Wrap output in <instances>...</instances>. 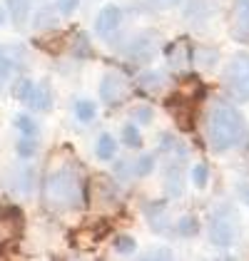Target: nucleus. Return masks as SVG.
I'll use <instances>...</instances> for the list:
<instances>
[{
  "mask_svg": "<svg viewBox=\"0 0 249 261\" xmlns=\"http://www.w3.org/2000/svg\"><path fill=\"white\" fill-rule=\"evenodd\" d=\"M42 204L53 212H72L85 204V179L75 164H58L42 179Z\"/></svg>",
  "mask_w": 249,
  "mask_h": 261,
  "instance_id": "nucleus-1",
  "label": "nucleus"
},
{
  "mask_svg": "<svg viewBox=\"0 0 249 261\" xmlns=\"http://www.w3.org/2000/svg\"><path fill=\"white\" fill-rule=\"evenodd\" d=\"M244 115L227 102H214L207 112V142L214 152H227L244 137Z\"/></svg>",
  "mask_w": 249,
  "mask_h": 261,
  "instance_id": "nucleus-2",
  "label": "nucleus"
},
{
  "mask_svg": "<svg viewBox=\"0 0 249 261\" xmlns=\"http://www.w3.org/2000/svg\"><path fill=\"white\" fill-rule=\"evenodd\" d=\"M225 87L237 102H249V53H234L225 65Z\"/></svg>",
  "mask_w": 249,
  "mask_h": 261,
  "instance_id": "nucleus-3",
  "label": "nucleus"
},
{
  "mask_svg": "<svg viewBox=\"0 0 249 261\" xmlns=\"http://www.w3.org/2000/svg\"><path fill=\"white\" fill-rule=\"evenodd\" d=\"M239 226V219H237V214L229 209V206H219V209H214L212 212V217H209V224H207V237L209 241L214 244V246H219V249H229L234 239H237V229Z\"/></svg>",
  "mask_w": 249,
  "mask_h": 261,
  "instance_id": "nucleus-4",
  "label": "nucleus"
},
{
  "mask_svg": "<svg viewBox=\"0 0 249 261\" xmlns=\"http://www.w3.org/2000/svg\"><path fill=\"white\" fill-rule=\"evenodd\" d=\"M25 214L18 204H0V249L13 246L22 239Z\"/></svg>",
  "mask_w": 249,
  "mask_h": 261,
  "instance_id": "nucleus-5",
  "label": "nucleus"
},
{
  "mask_svg": "<svg viewBox=\"0 0 249 261\" xmlns=\"http://www.w3.org/2000/svg\"><path fill=\"white\" fill-rule=\"evenodd\" d=\"M165 110L169 112V117L175 120V124L182 132H192L194 129V122H197V95L189 97L185 92H177V95L165 100Z\"/></svg>",
  "mask_w": 249,
  "mask_h": 261,
  "instance_id": "nucleus-6",
  "label": "nucleus"
},
{
  "mask_svg": "<svg viewBox=\"0 0 249 261\" xmlns=\"http://www.w3.org/2000/svg\"><path fill=\"white\" fill-rule=\"evenodd\" d=\"M229 35L239 45H249V0H234L232 3Z\"/></svg>",
  "mask_w": 249,
  "mask_h": 261,
  "instance_id": "nucleus-7",
  "label": "nucleus"
},
{
  "mask_svg": "<svg viewBox=\"0 0 249 261\" xmlns=\"http://www.w3.org/2000/svg\"><path fill=\"white\" fill-rule=\"evenodd\" d=\"M124 97H127V82L120 75H115V72H107L100 80V100L112 107V105L122 102Z\"/></svg>",
  "mask_w": 249,
  "mask_h": 261,
  "instance_id": "nucleus-8",
  "label": "nucleus"
},
{
  "mask_svg": "<svg viewBox=\"0 0 249 261\" xmlns=\"http://www.w3.org/2000/svg\"><path fill=\"white\" fill-rule=\"evenodd\" d=\"M120 22H122V10H120L117 5L107 3L105 8H100V13H97V18H95V30H97L100 38H110V35L120 28Z\"/></svg>",
  "mask_w": 249,
  "mask_h": 261,
  "instance_id": "nucleus-9",
  "label": "nucleus"
},
{
  "mask_svg": "<svg viewBox=\"0 0 249 261\" xmlns=\"http://www.w3.org/2000/svg\"><path fill=\"white\" fill-rule=\"evenodd\" d=\"M25 105L35 112H47L53 107V87L47 80H40V82H33V90L28 95Z\"/></svg>",
  "mask_w": 249,
  "mask_h": 261,
  "instance_id": "nucleus-10",
  "label": "nucleus"
},
{
  "mask_svg": "<svg viewBox=\"0 0 249 261\" xmlns=\"http://www.w3.org/2000/svg\"><path fill=\"white\" fill-rule=\"evenodd\" d=\"M5 8H8V15L15 28H25V22L30 18V10H33V3L30 0H5Z\"/></svg>",
  "mask_w": 249,
  "mask_h": 261,
  "instance_id": "nucleus-11",
  "label": "nucleus"
},
{
  "mask_svg": "<svg viewBox=\"0 0 249 261\" xmlns=\"http://www.w3.org/2000/svg\"><path fill=\"white\" fill-rule=\"evenodd\" d=\"M115 154H117V140H115L112 135L103 132V135L97 137V142H95V157L100 162H110Z\"/></svg>",
  "mask_w": 249,
  "mask_h": 261,
  "instance_id": "nucleus-12",
  "label": "nucleus"
},
{
  "mask_svg": "<svg viewBox=\"0 0 249 261\" xmlns=\"http://www.w3.org/2000/svg\"><path fill=\"white\" fill-rule=\"evenodd\" d=\"M15 67H18V58L13 55V50H0V85H5Z\"/></svg>",
  "mask_w": 249,
  "mask_h": 261,
  "instance_id": "nucleus-13",
  "label": "nucleus"
},
{
  "mask_svg": "<svg viewBox=\"0 0 249 261\" xmlns=\"http://www.w3.org/2000/svg\"><path fill=\"white\" fill-rule=\"evenodd\" d=\"M165 82H167V77L160 75V72H145V75H140V87L147 90V92H160L165 87Z\"/></svg>",
  "mask_w": 249,
  "mask_h": 261,
  "instance_id": "nucleus-14",
  "label": "nucleus"
},
{
  "mask_svg": "<svg viewBox=\"0 0 249 261\" xmlns=\"http://www.w3.org/2000/svg\"><path fill=\"white\" fill-rule=\"evenodd\" d=\"M120 140H122L124 147H132V149L142 147V135H140V127H137V124H132V122H130V124H124Z\"/></svg>",
  "mask_w": 249,
  "mask_h": 261,
  "instance_id": "nucleus-15",
  "label": "nucleus"
},
{
  "mask_svg": "<svg viewBox=\"0 0 249 261\" xmlns=\"http://www.w3.org/2000/svg\"><path fill=\"white\" fill-rule=\"evenodd\" d=\"M15 152H18V157H22V160L35 157V152H38V137L20 135V140H18V144H15Z\"/></svg>",
  "mask_w": 249,
  "mask_h": 261,
  "instance_id": "nucleus-16",
  "label": "nucleus"
},
{
  "mask_svg": "<svg viewBox=\"0 0 249 261\" xmlns=\"http://www.w3.org/2000/svg\"><path fill=\"white\" fill-rule=\"evenodd\" d=\"M13 124L18 127V132L20 135H28V137H38V122L33 120L30 115H15V120H13Z\"/></svg>",
  "mask_w": 249,
  "mask_h": 261,
  "instance_id": "nucleus-17",
  "label": "nucleus"
},
{
  "mask_svg": "<svg viewBox=\"0 0 249 261\" xmlns=\"http://www.w3.org/2000/svg\"><path fill=\"white\" fill-rule=\"evenodd\" d=\"M97 115V107L92 100H78L75 102V117L80 122H92Z\"/></svg>",
  "mask_w": 249,
  "mask_h": 261,
  "instance_id": "nucleus-18",
  "label": "nucleus"
},
{
  "mask_svg": "<svg viewBox=\"0 0 249 261\" xmlns=\"http://www.w3.org/2000/svg\"><path fill=\"white\" fill-rule=\"evenodd\" d=\"M200 231V219L197 217H192V214H187L182 219L177 221V234L180 237H194Z\"/></svg>",
  "mask_w": 249,
  "mask_h": 261,
  "instance_id": "nucleus-19",
  "label": "nucleus"
},
{
  "mask_svg": "<svg viewBox=\"0 0 249 261\" xmlns=\"http://www.w3.org/2000/svg\"><path fill=\"white\" fill-rule=\"evenodd\" d=\"M30 90H33V80H28V77H18V80L13 82V97L18 102H25L28 100V95H30Z\"/></svg>",
  "mask_w": 249,
  "mask_h": 261,
  "instance_id": "nucleus-20",
  "label": "nucleus"
},
{
  "mask_svg": "<svg viewBox=\"0 0 249 261\" xmlns=\"http://www.w3.org/2000/svg\"><path fill=\"white\" fill-rule=\"evenodd\" d=\"M152 169H155V154H142L140 160L135 162L132 174H135V177H147Z\"/></svg>",
  "mask_w": 249,
  "mask_h": 261,
  "instance_id": "nucleus-21",
  "label": "nucleus"
},
{
  "mask_svg": "<svg viewBox=\"0 0 249 261\" xmlns=\"http://www.w3.org/2000/svg\"><path fill=\"white\" fill-rule=\"evenodd\" d=\"M112 246H115L117 254H132L137 249V241H135V237H130V234H120V237H115Z\"/></svg>",
  "mask_w": 249,
  "mask_h": 261,
  "instance_id": "nucleus-22",
  "label": "nucleus"
},
{
  "mask_svg": "<svg viewBox=\"0 0 249 261\" xmlns=\"http://www.w3.org/2000/svg\"><path fill=\"white\" fill-rule=\"evenodd\" d=\"M192 181H194V187H200V189H205L209 184V167L207 164H194L192 167Z\"/></svg>",
  "mask_w": 249,
  "mask_h": 261,
  "instance_id": "nucleus-23",
  "label": "nucleus"
},
{
  "mask_svg": "<svg viewBox=\"0 0 249 261\" xmlns=\"http://www.w3.org/2000/svg\"><path fill=\"white\" fill-rule=\"evenodd\" d=\"M130 115H132V120L140 122V124H150V122H152V117H155V115H152V110H150V107H145V105L135 107Z\"/></svg>",
  "mask_w": 249,
  "mask_h": 261,
  "instance_id": "nucleus-24",
  "label": "nucleus"
},
{
  "mask_svg": "<svg viewBox=\"0 0 249 261\" xmlns=\"http://www.w3.org/2000/svg\"><path fill=\"white\" fill-rule=\"evenodd\" d=\"M75 45H72V47H78V50H75V55H83V58H90V55H92V53H90V42H87V35H85V33H75Z\"/></svg>",
  "mask_w": 249,
  "mask_h": 261,
  "instance_id": "nucleus-25",
  "label": "nucleus"
},
{
  "mask_svg": "<svg viewBox=\"0 0 249 261\" xmlns=\"http://www.w3.org/2000/svg\"><path fill=\"white\" fill-rule=\"evenodd\" d=\"M152 10H172V8H180L185 0H145Z\"/></svg>",
  "mask_w": 249,
  "mask_h": 261,
  "instance_id": "nucleus-26",
  "label": "nucleus"
},
{
  "mask_svg": "<svg viewBox=\"0 0 249 261\" xmlns=\"http://www.w3.org/2000/svg\"><path fill=\"white\" fill-rule=\"evenodd\" d=\"M78 5H80V0H55V8L60 10L62 15H72Z\"/></svg>",
  "mask_w": 249,
  "mask_h": 261,
  "instance_id": "nucleus-27",
  "label": "nucleus"
},
{
  "mask_svg": "<svg viewBox=\"0 0 249 261\" xmlns=\"http://www.w3.org/2000/svg\"><path fill=\"white\" fill-rule=\"evenodd\" d=\"M145 259H172V251H167V249H160V251H150V254H145Z\"/></svg>",
  "mask_w": 249,
  "mask_h": 261,
  "instance_id": "nucleus-28",
  "label": "nucleus"
},
{
  "mask_svg": "<svg viewBox=\"0 0 249 261\" xmlns=\"http://www.w3.org/2000/svg\"><path fill=\"white\" fill-rule=\"evenodd\" d=\"M239 199L249 206V184H247V181H244V184H239Z\"/></svg>",
  "mask_w": 249,
  "mask_h": 261,
  "instance_id": "nucleus-29",
  "label": "nucleus"
},
{
  "mask_svg": "<svg viewBox=\"0 0 249 261\" xmlns=\"http://www.w3.org/2000/svg\"><path fill=\"white\" fill-rule=\"evenodd\" d=\"M5 20H8V8H3V5H0V28L5 25Z\"/></svg>",
  "mask_w": 249,
  "mask_h": 261,
  "instance_id": "nucleus-30",
  "label": "nucleus"
}]
</instances>
